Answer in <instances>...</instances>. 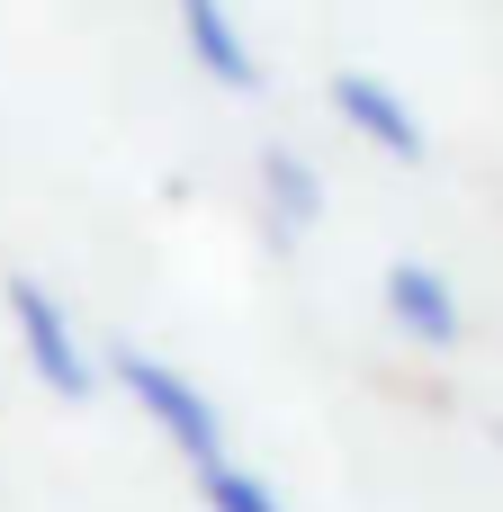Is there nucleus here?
Wrapping results in <instances>:
<instances>
[{
    "label": "nucleus",
    "instance_id": "1",
    "mask_svg": "<svg viewBox=\"0 0 503 512\" xmlns=\"http://www.w3.org/2000/svg\"><path fill=\"white\" fill-rule=\"evenodd\" d=\"M108 378L126 387V405H135V414H144V423H153V432H162V441H171L189 468L234 459V450H225V414H216V405L198 396V378H180L171 360H153V351L117 342V351H108Z\"/></svg>",
    "mask_w": 503,
    "mask_h": 512
},
{
    "label": "nucleus",
    "instance_id": "2",
    "mask_svg": "<svg viewBox=\"0 0 503 512\" xmlns=\"http://www.w3.org/2000/svg\"><path fill=\"white\" fill-rule=\"evenodd\" d=\"M0 297H9V333H18V351H27V369H36L63 405H81L99 378H90V351H81V333H72L63 297H54V288H36V279H9Z\"/></svg>",
    "mask_w": 503,
    "mask_h": 512
},
{
    "label": "nucleus",
    "instance_id": "3",
    "mask_svg": "<svg viewBox=\"0 0 503 512\" xmlns=\"http://www.w3.org/2000/svg\"><path fill=\"white\" fill-rule=\"evenodd\" d=\"M333 108H342V126H351L360 144H378L387 162H423V153H432L423 117H414L378 72H333Z\"/></svg>",
    "mask_w": 503,
    "mask_h": 512
},
{
    "label": "nucleus",
    "instance_id": "4",
    "mask_svg": "<svg viewBox=\"0 0 503 512\" xmlns=\"http://www.w3.org/2000/svg\"><path fill=\"white\" fill-rule=\"evenodd\" d=\"M387 315H396V333H414L423 351H459V342H468V306H459V288H450L432 261H387Z\"/></svg>",
    "mask_w": 503,
    "mask_h": 512
},
{
    "label": "nucleus",
    "instance_id": "5",
    "mask_svg": "<svg viewBox=\"0 0 503 512\" xmlns=\"http://www.w3.org/2000/svg\"><path fill=\"white\" fill-rule=\"evenodd\" d=\"M171 9H180V45H189V63H198L216 90H261V54H252L234 0H171Z\"/></svg>",
    "mask_w": 503,
    "mask_h": 512
},
{
    "label": "nucleus",
    "instance_id": "6",
    "mask_svg": "<svg viewBox=\"0 0 503 512\" xmlns=\"http://www.w3.org/2000/svg\"><path fill=\"white\" fill-rule=\"evenodd\" d=\"M261 198H270V225L279 234H306L324 216V180L297 162V153H261Z\"/></svg>",
    "mask_w": 503,
    "mask_h": 512
},
{
    "label": "nucleus",
    "instance_id": "7",
    "mask_svg": "<svg viewBox=\"0 0 503 512\" xmlns=\"http://www.w3.org/2000/svg\"><path fill=\"white\" fill-rule=\"evenodd\" d=\"M189 477H198V504L207 512H288L243 459H207V468H189Z\"/></svg>",
    "mask_w": 503,
    "mask_h": 512
}]
</instances>
